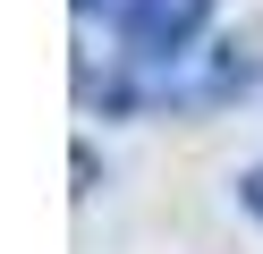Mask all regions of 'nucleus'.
I'll use <instances>...</instances> for the list:
<instances>
[{"label": "nucleus", "mask_w": 263, "mask_h": 254, "mask_svg": "<svg viewBox=\"0 0 263 254\" xmlns=\"http://www.w3.org/2000/svg\"><path fill=\"white\" fill-rule=\"evenodd\" d=\"M238 195H246V212L263 220V169H246V186H238Z\"/></svg>", "instance_id": "nucleus-2"}, {"label": "nucleus", "mask_w": 263, "mask_h": 254, "mask_svg": "<svg viewBox=\"0 0 263 254\" xmlns=\"http://www.w3.org/2000/svg\"><path fill=\"white\" fill-rule=\"evenodd\" d=\"M204 17H212V0H110L119 51H127L136 68H153V60H178V51H195Z\"/></svg>", "instance_id": "nucleus-1"}]
</instances>
